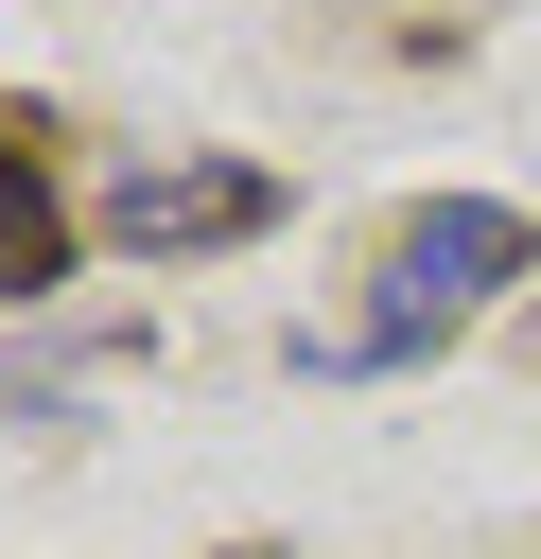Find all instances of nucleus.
<instances>
[{"label":"nucleus","mask_w":541,"mask_h":559,"mask_svg":"<svg viewBox=\"0 0 541 559\" xmlns=\"http://www.w3.org/2000/svg\"><path fill=\"white\" fill-rule=\"evenodd\" d=\"M524 262H541V227H524V210H489V192H436V210H401V245H384V314L314 332V367H401V349H436L454 314H489Z\"/></svg>","instance_id":"1"},{"label":"nucleus","mask_w":541,"mask_h":559,"mask_svg":"<svg viewBox=\"0 0 541 559\" xmlns=\"http://www.w3.org/2000/svg\"><path fill=\"white\" fill-rule=\"evenodd\" d=\"M279 192L244 175V157H140V175H105V245H140V262H175V245H244Z\"/></svg>","instance_id":"2"},{"label":"nucleus","mask_w":541,"mask_h":559,"mask_svg":"<svg viewBox=\"0 0 541 559\" xmlns=\"http://www.w3.org/2000/svg\"><path fill=\"white\" fill-rule=\"evenodd\" d=\"M70 262V210H52V157H35V122L0 105V297H35Z\"/></svg>","instance_id":"3"}]
</instances>
